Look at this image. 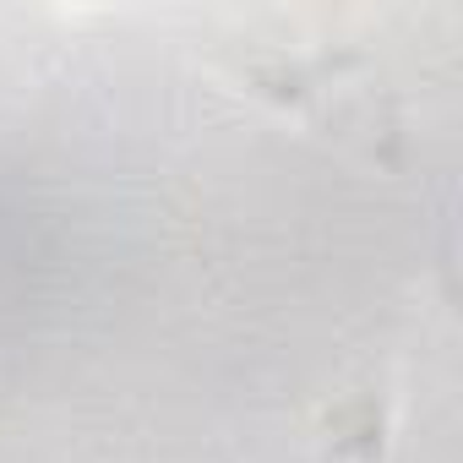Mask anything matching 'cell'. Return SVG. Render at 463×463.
Here are the masks:
<instances>
[{"mask_svg": "<svg viewBox=\"0 0 463 463\" xmlns=\"http://www.w3.org/2000/svg\"><path fill=\"white\" fill-rule=\"evenodd\" d=\"M382 430H387V414H376V398H354L349 409L333 414V452H349L360 447V463H371L382 452Z\"/></svg>", "mask_w": 463, "mask_h": 463, "instance_id": "obj_1", "label": "cell"}]
</instances>
